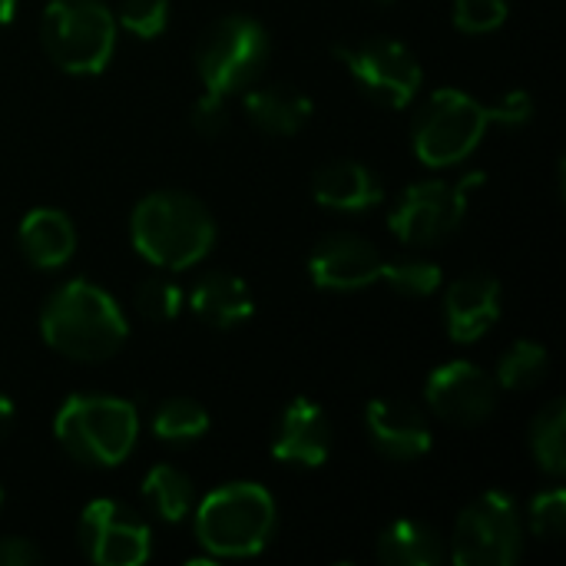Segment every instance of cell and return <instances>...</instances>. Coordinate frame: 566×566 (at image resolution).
I'll use <instances>...</instances> for the list:
<instances>
[{"instance_id":"obj_33","label":"cell","mask_w":566,"mask_h":566,"mask_svg":"<svg viewBox=\"0 0 566 566\" xmlns=\"http://www.w3.org/2000/svg\"><path fill=\"white\" fill-rule=\"evenodd\" d=\"M43 564V554L23 537H0V566Z\"/></svg>"},{"instance_id":"obj_4","label":"cell","mask_w":566,"mask_h":566,"mask_svg":"<svg viewBox=\"0 0 566 566\" xmlns=\"http://www.w3.org/2000/svg\"><path fill=\"white\" fill-rule=\"evenodd\" d=\"M275 531V501L262 484H226L202 497L196 537L216 560L255 557Z\"/></svg>"},{"instance_id":"obj_23","label":"cell","mask_w":566,"mask_h":566,"mask_svg":"<svg viewBox=\"0 0 566 566\" xmlns=\"http://www.w3.org/2000/svg\"><path fill=\"white\" fill-rule=\"evenodd\" d=\"M531 451L534 461L551 474L560 478L566 471V405L551 401L531 424Z\"/></svg>"},{"instance_id":"obj_5","label":"cell","mask_w":566,"mask_h":566,"mask_svg":"<svg viewBox=\"0 0 566 566\" xmlns=\"http://www.w3.org/2000/svg\"><path fill=\"white\" fill-rule=\"evenodd\" d=\"M46 56L76 76L99 73L116 46V20L103 0H50L40 20Z\"/></svg>"},{"instance_id":"obj_8","label":"cell","mask_w":566,"mask_h":566,"mask_svg":"<svg viewBox=\"0 0 566 566\" xmlns=\"http://www.w3.org/2000/svg\"><path fill=\"white\" fill-rule=\"evenodd\" d=\"M524 551V524L514 497L488 491L464 507L451 537V560L458 566H511Z\"/></svg>"},{"instance_id":"obj_16","label":"cell","mask_w":566,"mask_h":566,"mask_svg":"<svg viewBox=\"0 0 566 566\" xmlns=\"http://www.w3.org/2000/svg\"><path fill=\"white\" fill-rule=\"evenodd\" d=\"M328 451H332V424H328L325 411L308 398L289 401V408L279 418L272 458L282 464L322 468Z\"/></svg>"},{"instance_id":"obj_34","label":"cell","mask_w":566,"mask_h":566,"mask_svg":"<svg viewBox=\"0 0 566 566\" xmlns=\"http://www.w3.org/2000/svg\"><path fill=\"white\" fill-rule=\"evenodd\" d=\"M13 418H17V411H13V401L7 398V395H0V441L13 431Z\"/></svg>"},{"instance_id":"obj_9","label":"cell","mask_w":566,"mask_h":566,"mask_svg":"<svg viewBox=\"0 0 566 566\" xmlns=\"http://www.w3.org/2000/svg\"><path fill=\"white\" fill-rule=\"evenodd\" d=\"M332 53L365 86L368 96H375L378 103L391 109L408 106L415 93L421 90V80H424L421 63L405 43L391 36H371L361 43H335Z\"/></svg>"},{"instance_id":"obj_7","label":"cell","mask_w":566,"mask_h":566,"mask_svg":"<svg viewBox=\"0 0 566 566\" xmlns=\"http://www.w3.org/2000/svg\"><path fill=\"white\" fill-rule=\"evenodd\" d=\"M491 123H494L491 106L451 86L438 90L415 119V129H411L415 153L431 169L454 166L478 149Z\"/></svg>"},{"instance_id":"obj_6","label":"cell","mask_w":566,"mask_h":566,"mask_svg":"<svg viewBox=\"0 0 566 566\" xmlns=\"http://www.w3.org/2000/svg\"><path fill=\"white\" fill-rule=\"evenodd\" d=\"M269 60V33L252 17H222L216 20L199 46H196V70L212 96H232L249 90Z\"/></svg>"},{"instance_id":"obj_13","label":"cell","mask_w":566,"mask_h":566,"mask_svg":"<svg viewBox=\"0 0 566 566\" xmlns=\"http://www.w3.org/2000/svg\"><path fill=\"white\" fill-rule=\"evenodd\" d=\"M381 262L385 259L368 239L352 235V232H332L312 249L308 272L318 289L355 292V289L381 282Z\"/></svg>"},{"instance_id":"obj_11","label":"cell","mask_w":566,"mask_h":566,"mask_svg":"<svg viewBox=\"0 0 566 566\" xmlns=\"http://www.w3.org/2000/svg\"><path fill=\"white\" fill-rule=\"evenodd\" d=\"M464 212H468V189L461 182L451 186L441 179H424L401 192V199L388 216V226L408 245H431L458 232Z\"/></svg>"},{"instance_id":"obj_1","label":"cell","mask_w":566,"mask_h":566,"mask_svg":"<svg viewBox=\"0 0 566 566\" xmlns=\"http://www.w3.org/2000/svg\"><path fill=\"white\" fill-rule=\"evenodd\" d=\"M40 332L43 342L63 358L96 365L123 348L129 325L109 292L93 282L73 279L46 298L40 312Z\"/></svg>"},{"instance_id":"obj_20","label":"cell","mask_w":566,"mask_h":566,"mask_svg":"<svg viewBox=\"0 0 566 566\" xmlns=\"http://www.w3.org/2000/svg\"><path fill=\"white\" fill-rule=\"evenodd\" d=\"M249 119L269 136H292L312 116V99L292 86H259L242 99Z\"/></svg>"},{"instance_id":"obj_30","label":"cell","mask_w":566,"mask_h":566,"mask_svg":"<svg viewBox=\"0 0 566 566\" xmlns=\"http://www.w3.org/2000/svg\"><path fill=\"white\" fill-rule=\"evenodd\" d=\"M507 20V0H454V27L464 33H491Z\"/></svg>"},{"instance_id":"obj_10","label":"cell","mask_w":566,"mask_h":566,"mask_svg":"<svg viewBox=\"0 0 566 566\" xmlns=\"http://www.w3.org/2000/svg\"><path fill=\"white\" fill-rule=\"evenodd\" d=\"M76 541L86 560L96 566H139L153 554L146 521L119 501H90L76 524Z\"/></svg>"},{"instance_id":"obj_28","label":"cell","mask_w":566,"mask_h":566,"mask_svg":"<svg viewBox=\"0 0 566 566\" xmlns=\"http://www.w3.org/2000/svg\"><path fill=\"white\" fill-rule=\"evenodd\" d=\"M531 531L541 541H560L566 531V491L564 488H551L544 494H537L531 501Z\"/></svg>"},{"instance_id":"obj_17","label":"cell","mask_w":566,"mask_h":566,"mask_svg":"<svg viewBox=\"0 0 566 566\" xmlns=\"http://www.w3.org/2000/svg\"><path fill=\"white\" fill-rule=\"evenodd\" d=\"M312 192H315L318 206L338 209V212H365V209H371V206H378L385 199L381 179L368 166L352 163V159L322 166L315 172Z\"/></svg>"},{"instance_id":"obj_2","label":"cell","mask_w":566,"mask_h":566,"mask_svg":"<svg viewBox=\"0 0 566 566\" xmlns=\"http://www.w3.org/2000/svg\"><path fill=\"white\" fill-rule=\"evenodd\" d=\"M133 249L166 272H182L209 255L216 222L209 209L189 192H153L129 219Z\"/></svg>"},{"instance_id":"obj_31","label":"cell","mask_w":566,"mask_h":566,"mask_svg":"<svg viewBox=\"0 0 566 566\" xmlns=\"http://www.w3.org/2000/svg\"><path fill=\"white\" fill-rule=\"evenodd\" d=\"M229 116H226V99L222 96H212V93H202L192 106V129L202 133V136H219L226 129Z\"/></svg>"},{"instance_id":"obj_19","label":"cell","mask_w":566,"mask_h":566,"mask_svg":"<svg viewBox=\"0 0 566 566\" xmlns=\"http://www.w3.org/2000/svg\"><path fill=\"white\" fill-rule=\"evenodd\" d=\"M17 245L30 265L60 269L63 262H70V255L76 249V229H73L70 216L60 209H33L20 222Z\"/></svg>"},{"instance_id":"obj_32","label":"cell","mask_w":566,"mask_h":566,"mask_svg":"<svg viewBox=\"0 0 566 566\" xmlns=\"http://www.w3.org/2000/svg\"><path fill=\"white\" fill-rule=\"evenodd\" d=\"M531 113H534V99H531V93H524V90H511L504 99L491 103L494 123H504V126H521V123L531 119Z\"/></svg>"},{"instance_id":"obj_24","label":"cell","mask_w":566,"mask_h":566,"mask_svg":"<svg viewBox=\"0 0 566 566\" xmlns=\"http://www.w3.org/2000/svg\"><path fill=\"white\" fill-rule=\"evenodd\" d=\"M547 368H551L547 348L531 342V338H521L497 361V388L531 391V388H537L547 378Z\"/></svg>"},{"instance_id":"obj_25","label":"cell","mask_w":566,"mask_h":566,"mask_svg":"<svg viewBox=\"0 0 566 566\" xmlns=\"http://www.w3.org/2000/svg\"><path fill=\"white\" fill-rule=\"evenodd\" d=\"M209 431V411L192 398H166L153 411V434L169 444L199 441Z\"/></svg>"},{"instance_id":"obj_27","label":"cell","mask_w":566,"mask_h":566,"mask_svg":"<svg viewBox=\"0 0 566 566\" xmlns=\"http://www.w3.org/2000/svg\"><path fill=\"white\" fill-rule=\"evenodd\" d=\"M179 308H182V292L166 275H153L136 289V312L153 325L172 322L179 315Z\"/></svg>"},{"instance_id":"obj_15","label":"cell","mask_w":566,"mask_h":566,"mask_svg":"<svg viewBox=\"0 0 566 566\" xmlns=\"http://www.w3.org/2000/svg\"><path fill=\"white\" fill-rule=\"evenodd\" d=\"M501 318V282L488 272L461 275L444 295L448 335L461 345L481 342Z\"/></svg>"},{"instance_id":"obj_18","label":"cell","mask_w":566,"mask_h":566,"mask_svg":"<svg viewBox=\"0 0 566 566\" xmlns=\"http://www.w3.org/2000/svg\"><path fill=\"white\" fill-rule=\"evenodd\" d=\"M189 308L209 328L229 332L252 315V292L232 272H206L189 292Z\"/></svg>"},{"instance_id":"obj_12","label":"cell","mask_w":566,"mask_h":566,"mask_svg":"<svg viewBox=\"0 0 566 566\" xmlns=\"http://www.w3.org/2000/svg\"><path fill=\"white\" fill-rule=\"evenodd\" d=\"M424 401L441 421L454 428H478L497 408V381L471 361H448L431 371Z\"/></svg>"},{"instance_id":"obj_26","label":"cell","mask_w":566,"mask_h":566,"mask_svg":"<svg viewBox=\"0 0 566 566\" xmlns=\"http://www.w3.org/2000/svg\"><path fill=\"white\" fill-rule=\"evenodd\" d=\"M381 282H388L395 292L411 295V298H424L441 285V265L421 255L411 259H385L381 262Z\"/></svg>"},{"instance_id":"obj_35","label":"cell","mask_w":566,"mask_h":566,"mask_svg":"<svg viewBox=\"0 0 566 566\" xmlns=\"http://www.w3.org/2000/svg\"><path fill=\"white\" fill-rule=\"evenodd\" d=\"M17 17V0H0V27Z\"/></svg>"},{"instance_id":"obj_29","label":"cell","mask_w":566,"mask_h":566,"mask_svg":"<svg viewBox=\"0 0 566 566\" xmlns=\"http://www.w3.org/2000/svg\"><path fill=\"white\" fill-rule=\"evenodd\" d=\"M119 23L143 40H153L169 23V0H123Z\"/></svg>"},{"instance_id":"obj_14","label":"cell","mask_w":566,"mask_h":566,"mask_svg":"<svg viewBox=\"0 0 566 566\" xmlns=\"http://www.w3.org/2000/svg\"><path fill=\"white\" fill-rule=\"evenodd\" d=\"M371 444L391 461H418L431 451V424L421 408L395 398L371 401L365 411Z\"/></svg>"},{"instance_id":"obj_21","label":"cell","mask_w":566,"mask_h":566,"mask_svg":"<svg viewBox=\"0 0 566 566\" xmlns=\"http://www.w3.org/2000/svg\"><path fill=\"white\" fill-rule=\"evenodd\" d=\"M378 560L388 566H438L444 560V541L421 521H395L378 537Z\"/></svg>"},{"instance_id":"obj_22","label":"cell","mask_w":566,"mask_h":566,"mask_svg":"<svg viewBox=\"0 0 566 566\" xmlns=\"http://www.w3.org/2000/svg\"><path fill=\"white\" fill-rule=\"evenodd\" d=\"M143 501L149 504V511L166 521V524H179L192 514L196 504V488L192 481L172 468V464H156L146 481H143Z\"/></svg>"},{"instance_id":"obj_3","label":"cell","mask_w":566,"mask_h":566,"mask_svg":"<svg viewBox=\"0 0 566 566\" xmlns=\"http://www.w3.org/2000/svg\"><path fill=\"white\" fill-rule=\"evenodd\" d=\"M53 434L73 461L116 468L136 448L139 415L129 401L113 395H73L56 411Z\"/></svg>"}]
</instances>
